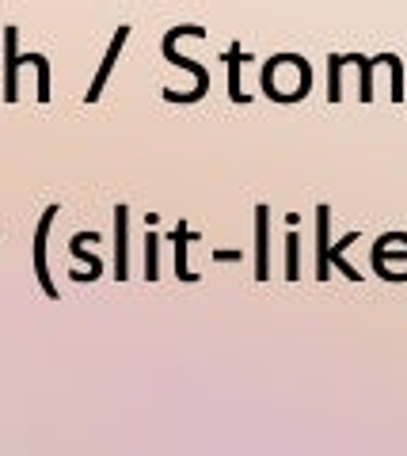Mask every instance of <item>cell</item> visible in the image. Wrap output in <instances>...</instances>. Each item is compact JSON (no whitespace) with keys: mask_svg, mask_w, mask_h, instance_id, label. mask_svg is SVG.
<instances>
[{"mask_svg":"<svg viewBox=\"0 0 407 456\" xmlns=\"http://www.w3.org/2000/svg\"><path fill=\"white\" fill-rule=\"evenodd\" d=\"M320 240H328V209H320ZM320 270H324L320 278H328V248L320 255Z\"/></svg>","mask_w":407,"mask_h":456,"instance_id":"1","label":"cell"}]
</instances>
